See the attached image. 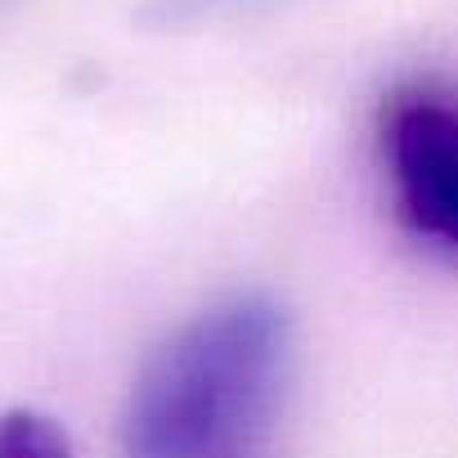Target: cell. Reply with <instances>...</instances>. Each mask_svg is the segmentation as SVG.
Listing matches in <instances>:
<instances>
[{"label":"cell","mask_w":458,"mask_h":458,"mask_svg":"<svg viewBox=\"0 0 458 458\" xmlns=\"http://www.w3.org/2000/svg\"><path fill=\"white\" fill-rule=\"evenodd\" d=\"M19 5V0H0V14H5V10H14Z\"/></svg>","instance_id":"5"},{"label":"cell","mask_w":458,"mask_h":458,"mask_svg":"<svg viewBox=\"0 0 458 458\" xmlns=\"http://www.w3.org/2000/svg\"><path fill=\"white\" fill-rule=\"evenodd\" d=\"M0 458H72V440L59 418L41 409L0 413Z\"/></svg>","instance_id":"3"},{"label":"cell","mask_w":458,"mask_h":458,"mask_svg":"<svg viewBox=\"0 0 458 458\" xmlns=\"http://www.w3.org/2000/svg\"><path fill=\"white\" fill-rule=\"evenodd\" d=\"M297 373L293 310L266 288L184 315L135 369L122 404L126 458H252Z\"/></svg>","instance_id":"1"},{"label":"cell","mask_w":458,"mask_h":458,"mask_svg":"<svg viewBox=\"0 0 458 458\" xmlns=\"http://www.w3.org/2000/svg\"><path fill=\"white\" fill-rule=\"evenodd\" d=\"M377 162L395 220L458 266V90L395 86L377 108Z\"/></svg>","instance_id":"2"},{"label":"cell","mask_w":458,"mask_h":458,"mask_svg":"<svg viewBox=\"0 0 458 458\" xmlns=\"http://www.w3.org/2000/svg\"><path fill=\"white\" fill-rule=\"evenodd\" d=\"M243 5H257V0H153L148 19H153L157 28H184V23L220 19V14L243 10Z\"/></svg>","instance_id":"4"}]
</instances>
